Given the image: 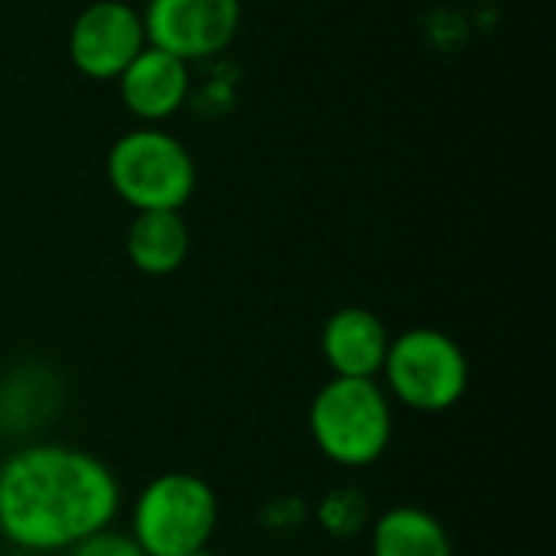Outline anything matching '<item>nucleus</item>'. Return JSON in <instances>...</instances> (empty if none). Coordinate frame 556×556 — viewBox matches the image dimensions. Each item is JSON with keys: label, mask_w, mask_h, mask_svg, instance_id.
Masks as SVG:
<instances>
[{"label": "nucleus", "mask_w": 556, "mask_h": 556, "mask_svg": "<svg viewBox=\"0 0 556 556\" xmlns=\"http://www.w3.org/2000/svg\"><path fill=\"white\" fill-rule=\"evenodd\" d=\"M124 508L117 472L68 443H23L0 459V538L26 556H62Z\"/></svg>", "instance_id": "f257e3e1"}, {"label": "nucleus", "mask_w": 556, "mask_h": 556, "mask_svg": "<svg viewBox=\"0 0 556 556\" xmlns=\"http://www.w3.org/2000/svg\"><path fill=\"white\" fill-rule=\"evenodd\" d=\"M306 427L332 466L371 469L394 440V401L378 378H329L309 401Z\"/></svg>", "instance_id": "f03ea898"}, {"label": "nucleus", "mask_w": 556, "mask_h": 556, "mask_svg": "<svg viewBox=\"0 0 556 556\" xmlns=\"http://www.w3.org/2000/svg\"><path fill=\"white\" fill-rule=\"evenodd\" d=\"M222 505L208 479L195 472H160L130 502L127 534L143 556H195L208 551Z\"/></svg>", "instance_id": "7ed1b4c3"}, {"label": "nucleus", "mask_w": 556, "mask_h": 556, "mask_svg": "<svg viewBox=\"0 0 556 556\" xmlns=\"http://www.w3.org/2000/svg\"><path fill=\"white\" fill-rule=\"evenodd\" d=\"M104 176L114 195L134 212H182L199 182L189 147L150 124L134 127L111 143Z\"/></svg>", "instance_id": "20e7f679"}, {"label": "nucleus", "mask_w": 556, "mask_h": 556, "mask_svg": "<svg viewBox=\"0 0 556 556\" xmlns=\"http://www.w3.org/2000/svg\"><path fill=\"white\" fill-rule=\"evenodd\" d=\"M384 391L414 414H446L469 391V358L463 345L433 326H410L391 336L381 365Z\"/></svg>", "instance_id": "39448f33"}, {"label": "nucleus", "mask_w": 556, "mask_h": 556, "mask_svg": "<svg viewBox=\"0 0 556 556\" xmlns=\"http://www.w3.org/2000/svg\"><path fill=\"white\" fill-rule=\"evenodd\" d=\"M140 16L147 46L192 65L231 46L241 26V0H147Z\"/></svg>", "instance_id": "423d86ee"}, {"label": "nucleus", "mask_w": 556, "mask_h": 556, "mask_svg": "<svg viewBox=\"0 0 556 556\" xmlns=\"http://www.w3.org/2000/svg\"><path fill=\"white\" fill-rule=\"evenodd\" d=\"M147 49L143 16L127 0H91L68 29V59L91 81H117Z\"/></svg>", "instance_id": "0eeeda50"}, {"label": "nucleus", "mask_w": 556, "mask_h": 556, "mask_svg": "<svg viewBox=\"0 0 556 556\" xmlns=\"http://www.w3.org/2000/svg\"><path fill=\"white\" fill-rule=\"evenodd\" d=\"M189 88H192L189 62L153 46L140 49V55L117 78V94L124 108L140 124L150 127L169 121L189 101Z\"/></svg>", "instance_id": "6e6552de"}, {"label": "nucleus", "mask_w": 556, "mask_h": 556, "mask_svg": "<svg viewBox=\"0 0 556 556\" xmlns=\"http://www.w3.org/2000/svg\"><path fill=\"white\" fill-rule=\"evenodd\" d=\"M391 332L378 313L365 306L336 309L319 332V352L332 378H378Z\"/></svg>", "instance_id": "1a4fd4ad"}, {"label": "nucleus", "mask_w": 556, "mask_h": 556, "mask_svg": "<svg viewBox=\"0 0 556 556\" xmlns=\"http://www.w3.org/2000/svg\"><path fill=\"white\" fill-rule=\"evenodd\" d=\"M192 248L189 225L182 212H134L127 225L124 251L134 270L143 277H169L176 274Z\"/></svg>", "instance_id": "9d476101"}, {"label": "nucleus", "mask_w": 556, "mask_h": 556, "mask_svg": "<svg viewBox=\"0 0 556 556\" xmlns=\"http://www.w3.org/2000/svg\"><path fill=\"white\" fill-rule=\"evenodd\" d=\"M371 556H456L446 525L420 505H394L368 525Z\"/></svg>", "instance_id": "9b49d317"}, {"label": "nucleus", "mask_w": 556, "mask_h": 556, "mask_svg": "<svg viewBox=\"0 0 556 556\" xmlns=\"http://www.w3.org/2000/svg\"><path fill=\"white\" fill-rule=\"evenodd\" d=\"M316 521L336 541L358 538L371 525V502L365 498V492H358L352 485H339V489H332V492H326L319 498Z\"/></svg>", "instance_id": "f8f14e48"}, {"label": "nucleus", "mask_w": 556, "mask_h": 556, "mask_svg": "<svg viewBox=\"0 0 556 556\" xmlns=\"http://www.w3.org/2000/svg\"><path fill=\"white\" fill-rule=\"evenodd\" d=\"M62 556H143V551L137 547V541L127 531H117L114 525L78 541L75 547H68Z\"/></svg>", "instance_id": "ddd939ff"}, {"label": "nucleus", "mask_w": 556, "mask_h": 556, "mask_svg": "<svg viewBox=\"0 0 556 556\" xmlns=\"http://www.w3.org/2000/svg\"><path fill=\"white\" fill-rule=\"evenodd\" d=\"M264 525L267 528H274V531H290V528H296L303 518H306V505L300 502V498H277V502H270L267 508H264Z\"/></svg>", "instance_id": "4468645a"}, {"label": "nucleus", "mask_w": 556, "mask_h": 556, "mask_svg": "<svg viewBox=\"0 0 556 556\" xmlns=\"http://www.w3.org/2000/svg\"><path fill=\"white\" fill-rule=\"evenodd\" d=\"M195 556H212V554H208V551H202V554H195Z\"/></svg>", "instance_id": "2eb2a0df"}, {"label": "nucleus", "mask_w": 556, "mask_h": 556, "mask_svg": "<svg viewBox=\"0 0 556 556\" xmlns=\"http://www.w3.org/2000/svg\"><path fill=\"white\" fill-rule=\"evenodd\" d=\"M20 556H26V554H20Z\"/></svg>", "instance_id": "dca6fc26"}]
</instances>
